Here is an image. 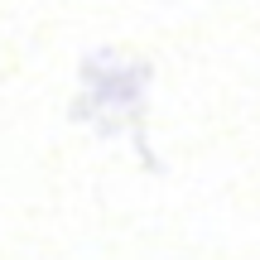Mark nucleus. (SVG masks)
Wrapping results in <instances>:
<instances>
[]
</instances>
